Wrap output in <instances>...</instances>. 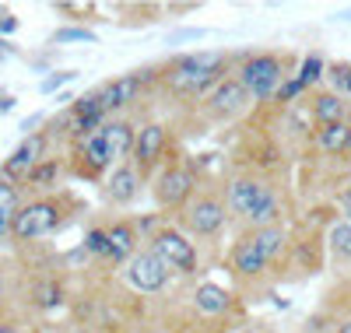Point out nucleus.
I'll list each match as a JSON object with an SVG mask.
<instances>
[{"instance_id":"nucleus-21","label":"nucleus","mask_w":351,"mask_h":333,"mask_svg":"<svg viewBox=\"0 0 351 333\" xmlns=\"http://www.w3.org/2000/svg\"><path fill=\"white\" fill-rule=\"evenodd\" d=\"M250 238L256 242V249L267 256V263L271 260H278L281 253H285V246H288V235H285V228L281 225H267V228H256V232H250Z\"/></svg>"},{"instance_id":"nucleus-16","label":"nucleus","mask_w":351,"mask_h":333,"mask_svg":"<svg viewBox=\"0 0 351 333\" xmlns=\"http://www.w3.org/2000/svg\"><path fill=\"white\" fill-rule=\"evenodd\" d=\"M102 232H106V238H109L112 263H127L134 253H141V249H137V242H141L137 225H130V221H112V225H106Z\"/></svg>"},{"instance_id":"nucleus-3","label":"nucleus","mask_w":351,"mask_h":333,"mask_svg":"<svg viewBox=\"0 0 351 333\" xmlns=\"http://www.w3.org/2000/svg\"><path fill=\"white\" fill-rule=\"evenodd\" d=\"M243 81V88L250 92L253 102H267L278 95V88L285 84V64L281 56H271V53H256V56H246L243 67L236 74Z\"/></svg>"},{"instance_id":"nucleus-38","label":"nucleus","mask_w":351,"mask_h":333,"mask_svg":"<svg viewBox=\"0 0 351 333\" xmlns=\"http://www.w3.org/2000/svg\"><path fill=\"white\" fill-rule=\"evenodd\" d=\"M39 123H43V116H28V119H25V123H21V130H25V137H28V134H32V127H39Z\"/></svg>"},{"instance_id":"nucleus-12","label":"nucleus","mask_w":351,"mask_h":333,"mask_svg":"<svg viewBox=\"0 0 351 333\" xmlns=\"http://www.w3.org/2000/svg\"><path fill=\"white\" fill-rule=\"evenodd\" d=\"M271 183H263V179H256V175H232L228 179V186H225V210L228 214H236V218H250L253 214V207L260 204V197H263V190H267Z\"/></svg>"},{"instance_id":"nucleus-20","label":"nucleus","mask_w":351,"mask_h":333,"mask_svg":"<svg viewBox=\"0 0 351 333\" xmlns=\"http://www.w3.org/2000/svg\"><path fill=\"white\" fill-rule=\"evenodd\" d=\"M278 214H281L278 190H274V186H267V190H263V197H260V204L253 207V214L246 218V225H250V232L267 228V225H278Z\"/></svg>"},{"instance_id":"nucleus-31","label":"nucleus","mask_w":351,"mask_h":333,"mask_svg":"<svg viewBox=\"0 0 351 333\" xmlns=\"http://www.w3.org/2000/svg\"><path fill=\"white\" fill-rule=\"evenodd\" d=\"M302 92H306V88H302V84H299L295 77H285V84L278 88V95H274V102H285V106H288L291 99H295V95H302Z\"/></svg>"},{"instance_id":"nucleus-2","label":"nucleus","mask_w":351,"mask_h":333,"mask_svg":"<svg viewBox=\"0 0 351 333\" xmlns=\"http://www.w3.org/2000/svg\"><path fill=\"white\" fill-rule=\"evenodd\" d=\"M67 221V207L56 197H39L28 200L14 210L11 221V238L14 242H36V238H49L53 232H60V225Z\"/></svg>"},{"instance_id":"nucleus-33","label":"nucleus","mask_w":351,"mask_h":333,"mask_svg":"<svg viewBox=\"0 0 351 333\" xmlns=\"http://www.w3.org/2000/svg\"><path fill=\"white\" fill-rule=\"evenodd\" d=\"M18 25H21V21H18L11 11H4V14H0V36H14Z\"/></svg>"},{"instance_id":"nucleus-4","label":"nucleus","mask_w":351,"mask_h":333,"mask_svg":"<svg viewBox=\"0 0 351 333\" xmlns=\"http://www.w3.org/2000/svg\"><path fill=\"white\" fill-rule=\"evenodd\" d=\"M228 221V210H225V200L215 197V193H197L183 210H180V232L183 235H197V238H215L221 235Z\"/></svg>"},{"instance_id":"nucleus-40","label":"nucleus","mask_w":351,"mask_h":333,"mask_svg":"<svg viewBox=\"0 0 351 333\" xmlns=\"http://www.w3.org/2000/svg\"><path fill=\"white\" fill-rule=\"evenodd\" d=\"M348 18H351V11H348Z\"/></svg>"},{"instance_id":"nucleus-9","label":"nucleus","mask_w":351,"mask_h":333,"mask_svg":"<svg viewBox=\"0 0 351 333\" xmlns=\"http://www.w3.org/2000/svg\"><path fill=\"white\" fill-rule=\"evenodd\" d=\"M165 147H169V130H165V123H144V127L137 130V144H134L130 162H134V169L141 172V179L152 175V172L158 169V162L165 158Z\"/></svg>"},{"instance_id":"nucleus-7","label":"nucleus","mask_w":351,"mask_h":333,"mask_svg":"<svg viewBox=\"0 0 351 333\" xmlns=\"http://www.w3.org/2000/svg\"><path fill=\"white\" fill-rule=\"evenodd\" d=\"M148 242H152L148 249L158 253L172 267V274H197V263H200L197 246L190 242V235H183L180 228H158Z\"/></svg>"},{"instance_id":"nucleus-10","label":"nucleus","mask_w":351,"mask_h":333,"mask_svg":"<svg viewBox=\"0 0 351 333\" xmlns=\"http://www.w3.org/2000/svg\"><path fill=\"white\" fill-rule=\"evenodd\" d=\"M46 147H49V134H28V137H21L18 147L8 155V162L0 165V175H8L11 183H25V175L46 158Z\"/></svg>"},{"instance_id":"nucleus-14","label":"nucleus","mask_w":351,"mask_h":333,"mask_svg":"<svg viewBox=\"0 0 351 333\" xmlns=\"http://www.w3.org/2000/svg\"><path fill=\"white\" fill-rule=\"evenodd\" d=\"M228 267H232V274H236L239 281H256L271 263H267V256L256 249V242L250 235H243L236 246H232V253H228Z\"/></svg>"},{"instance_id":"nucleus-25","label":"nucleus","mask_w":351,"mask_h":333,"mask_svg":"<svg viewBox=\"0 0 351 333\" xmlns=\"http://www.w3.org/2000/svg\"><path fill=\"white\" fill-rule=\"evenodd\" d=\"M56 46H64V42H95V32L92 28H84V25H64V28H56L53 39Z\"/></svg>"},{"instance_id":"nucleus-15","label":"nucleus","mask_w":351,"mask_h":333,"mask_svg":"<svg viewBox=\"0 0 351 333\" xmlns=\"http://www.w3.org/2000/svg\"><path fill=\"white\" fill-rule=\"evenodd\" d=\"M137 88H141V77L137 74H123V77H112L99 88V102L106 109V116H116L123 112L134 99H137Z\"/></svg>"},{"instance_id":"nucleus-17","label":"nucleus","mask_w":351,"mask_h":333,"mask_svg":"<svg viewBox=\"0 0 351 333\" xmlns=\"http://www.w3.org/2000/svg\"><path fill=\"white\" fill-rule=\"evenodd\" d=\"M193 309L200 316H225L232 309V295L221 284H215V281H204L193 291Z\"/></svg>"},{"instance_id":"nucleus-27","label":"nucleus","mask_w":351,"mask_h":333,"mask_svg":"<svg viewBox=\"0 0 351 333\" xmlns=\"http://www.w3.org/2000/svg\"><path fill=\"white\" fill-rule=\"evenodd\" d=\"M84 249L92 253V256H99V260H112L109 238H106V232H102V228H92V232L84 235Z\"/></svg>"},{"instance_id":"nucleus-36","label":"nucleus","mask_w":351,"mask_h":333,"mask_svg":"<svg viewBox=\"0 0 351 333\" xmlns=\"http://www.w3.org/2000/svg\"><path fill=\"white\" fill-rule=\"evenodd\" d=\"M337 204H341V214H344V221L351 225V186H348V190H341Z\"/></svg>"},{"instance_id":"nucleus-24","label":"nucleus","mask_w":351,"mask_h":333,"mask_svg":"<svg viewBox=\"0 0 351 333\" xmlns=\"http://www.w3.org/2000/svg\"><path fill=\"white\" fill-rule=\"evenodd\" d=\"M60 172H64V165H60V158H43L32 172L25 175V186H36V190H49V186H56V179H60Z\"/></svg>"},{"instance_id":"nucleus-32","label":"nucleus","mask_w":351,"mask_h":333,"mask_svg":"<svg viewBox=\"0 0 351 333\" xmlns=\"http://www.w3.org/2000/svg\"><path fill=\"white\" fill-rule=\"evenodd\" d=\"M36 295H39V306H43V309H53L56 301H60V288H56L53 281H49V284H43Z\"/></svg>"},{"instance_id":"nucleus-6","label":"nucleus","mask_w":351,"mask_h":333,"mask_svg":"<svg viewBox=\"0 0 351 333\" xmlns=\"http://www.w3.org/2000/svg\"><path fill=\"white\" fill-rule=\"evenodd\" d=\"M169 281H172V267L152 249H141L123 263V284L141 295H158L165 291Z\"/></svg>"},{"instance_id":"nucleus-29","label":"nucleus","mask_w":351,"mask_h":333,"mask_svg":"<svg viewBox=\"0 0 351 333\" xmlns=\"http://www.w3.org/2000/svg\"><path fill=\"white\" fill-rule=\"evenodd\" d=\"M74 77H77V71H56L53 77H46V81L39 84V92H43V95H53L56 88H64V84H67V81H74Z\"/></svg>"},{"instance_id":"nucleus-5","label":"nucleus","mask_w":351,"mask_h":333,"mask_svg":"<svg viewBox=\"0 0 351 333\" xmlns=\"http://www.w3.org/2000/svg\"><path fill=\"white\" fill-rule=\"evenodd\" d=\"M250 106H253V99H250V92L243 88L239 77H221L200 102L204 116H208L211 123H232V119H239Z\"/></svg>"},{"instance_id":"nucleus-30","label":"nucleus","mask_w":351,"mask_h":333,"mask_svg":"<svg viewBox=\"0 0 351 333\" xmlns=\"http://www.w3.org/2000/svg\"><path fill=\"white\" fill-rule=\"evenodd\" d=\"M330 81L337 84V92L351 95V64H334L330 67Z\"/></svg>"},{"instance_id":"nucleus-13","label":"nucleus","mask_w":351,"mask_h":333,"mask_svg":"<svg viewBox=\"0 0 351 333\" xmlns=\"http://www.w3.org/2000/svg\"><path fill=\"white\" fill-rule=\"evenodd\" d=\"M106 200L116 204V207H130L141 193V172L134 169V162H120L112 165L109 175H106Z\"/></svg>"},{"instance_id":"nucleus-1","label":"nucleus","mask_w":351,"mask_h":333,"mask_svg":"<svg viewBox=\"0 0 351 333\" xmlns=\"http://www.w3.org/2000/svg\"><path fill=\"white\" fill-rule=\"evenodd\" d=\"M221 81V56L218 53H190L180 56L165 71V84L176 95H208Z\"/></svg>"},{"instance_id":"nucleus-11","label":"nucleus","mask_w":351,"mask_h":333,"mask_svg":"<svg viewBox=\"0 0 351 333\" xmlns=\"http://www.w3.org/2000/svg\"><path fill=\"white\" fill-rule=\"evenodd\" d=\"M74 155H77V175H84V179H102L116 165V155H112V147H109L102 130L92 134V137H81Z\"/></svg>"},{"instance_id":"nucleus-26","label":"nucleus","mask_w":351,"mask_h":333,"mask_svg":"<svg viewBox=\"0 0 351 333\" xmlns=\"http://www.w3.org/2000/svg\"><path fill=\"white\" fill-rule=\"evenodd\" d=\"M324 56H316V53H309L306 60H302V67H299V74H295V81L302 84V88H309V84H316L319 77H324Z\"/></svg>"},{"instance_id":"nucleus-28","label":"nucleus","mask_w":351,"mask_h":333,"mask_svg":"<svg viewBox=\"0 0 351 333\" xmlns=\"http://www.w3.org/2000/svg\"><path fill=\"white\" fill-rule=\"evenodd\" d=\"M0 207H8V210H18L21 207V186L11 183L8 175H0Z\"/></svg>"},{"instance_id":"nucleus-22","label":"nucleus","mask_w":351,"mask_h":333,"mask_svg":"<svg viewBox=\"0 0 351 333\" xmlns=\"http://www.w3.org/2000/svg\"><path fill=\"white\" fill-rule=\"evenodd\" d=\"M316 144H319V151H327V155H341V151L351 147V123L319 127L316 130Z\"/></svg>"},{"instance_id":"nucleus-18","label":"nucleus","mask_w":351,"mask_h":333,"mask_svg":"<svg viewBox=\"0 0 351 333\" xmlns=\"http://www.w3.org/2000/svg\"><path fill=\"white\" fill-rule=\"evenodd\" d=\"M109 147H112V155H116V165L127 162L134 155V144H137V130L127 123V119H106V127H102Z\"/></svg>"},{"instance_id":"nucleus-39","label":"nucleus","mask_w":351,"mask_h":333,"mask_svg":"<svg viewBox=\"0 0 351 333\" xmlns=\"http://www.w3.org/2000/svg\"><path fill=\"white\" fill-rule=\"evenodd\" d=\"M337 333H351V319H344V323L337 326Z\"/></svg>"},{"instance_id":"nucleus-19","label":"nucleus","mask_w":351,"mask_h":333,"mask_svg":"<svg viewBox=\"0 0 351 333\" xmlns=\"http://www.w3.org/2000/svg\"><path fill=\"white\" fill-rule=\"evenodd\" d=\"M313 116L319 127H330V123H348V102L337 92H319L313 99Z\"/></svg>"},{"instance_id":"nucleus-23","label":"nucleus","mask_w":351,"mask_h":333,"mask_svg":"<svg viewBox=\"0 0 351 333\" xmlns=\"http://www.w3.org/2000/svg\"><path fill=\"white\" fill-rule=\"evenodd\" d=\"M327 253L337 260V263H351V225L341 218L327 228Z\"/></svg>"},{"instance_id":"nucleus-35","label":"nucleus","mask_w":351,"mask_h":333,"mask_svg":"<svg viewBox=\"0 0 351 333\" xmlns=\"http://www.w3.org/2000/svg\"><path fill=\"white\" fill-rule=\"evenodd\" d=\"M11 221H14V210L0 207V238H8V235H11Z\"/></svg>"},{"instance_id":"nucleus-37","label":"nucleus","mask_w":351,"mask_h":333,"mask_svg":"<svg viewBox=\"0 0 351 333\" xmlns=\"http://www.w3.org/2000/svg\"><path fill=\"white\" fill-rule=\"evenodd\" d=\"M0 333H25V326L18 319H0Z\"/></svg>"},{"instance_id":"nucleus-34","label":"nucleus","mask_w":351,"mask_h":333,"mask_svg":"<svg viewBox=\"0 0 351 333\" xmlns=\"http://www.w3.org/2000/svg\"><path fill=\"white\" fill-rule=\"evenodd\" d=\"M169 39H172V42H183V39L193 42V39H204V28H183V32H172Z\"/></svg>"},{"instance_id":"nucleus-8","label":"nucleus","mask_w":351,"mask_h":333,"mask_svg":"<svg viewBox=\"0 0 351 333\" xmlns=\"http://www.w3.org/2000/svg\"><path fill=\"white\" fill-rule=\"evenodd\" d=\"M193 190H197V175L190 165H165L158 175H155V186H152V197L158 207H186L193 200Z\"/></svg>"}]
</instances>
